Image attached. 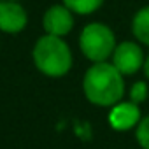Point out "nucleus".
Returning <instances> with one entry per match:
<instances>
[{
	"instance_id": "f257e3e1",
	"label": "nucleus",
	"mask_w": 149,
	"mask_h": 149,
	"mask_svg": "<svg viewBox=\"0 0 149 149\" xmlns=\"http://www.w3.org/2000/svg\"><path fill=\"white\" fill-rule=\"evenodd\" d=\"M83 91L88 102L98 107H112L123 100L125 76L112 65V61L93 63L83 77Z\"/></svg>"
},
{
	"instance_id": "f03ea898",
	"label": "nucleus",
	"mask_w": 149,
	"mask_h": 149,
	"mask_svg": "<svg viewBox=\"0 0 149 149\" xmlns=\"http://www.w3.org/2000/svg\"><path fill=\"white\" fill-rule=\"evenodd\" d=\"M35 67L47 77H63L72 68V51L68 44L56 35L46 33L37 40L32 51Z\"/></svg>"
},
{
	"instance_id": "7ed1b4c3",
	"label": "nucleus",
	"mask_w": 149,
	"mask_h": 149,
	"mask_svg": "<svg viewBox=\"0 0 149 149\" xmlns=\"http://www.w3.org/2000/svg\"><path fill=\"white\" fill-rule=\"evenodd\" d=\"M116 46L118 42L114 32L107 25L98 21L86 25L79 35V47L83 54L93 63L107 61L112 56Z\"/></svg>"
},
{
	"instance_id": "20e7f679",
	"label": "nucleus",
	"mask_w": 149,
	"mask_h": 149,
	"mask_svg": "<svg viewBox=\"0 0 149 149\" xmlns=\"http://www.w3.org/2000/svg\"><path fill=\"white\" fill-rule=\"evenodd\" d=\"M111 61L125 77L133 76L140 68H144V63H146V54H144L142 44L137 40L119 42L111 56Z\"/></svg>"
},
{
	"instance_id": "39448f33",
	"label": "nucleus",
	"mask_w": 149,
	"mask_h": 149,
	"mask_svg": "<svg viewBox=\"0 0 149 149\" xmlns=\"http://www.w3.org/2000/svg\"><path fill=\"white\" fill-rule=\"evenodd\" d=\"M142 119L140 105L132 100H121L111 107L109 112V125L116 132H128L139 125Z\"/></svg>"
},
{
	"instance_id": "423d86ee",
	"label": "nucleus",
	"mask_w": 149,
	"mask_h": 149,
	"mask_svg": "<svg viewBox=\"0 0 149 149\" xmlns=\"http://www.w3.org/2000/svg\"><path fill=\"white\" fill-rule=\"evenodd\" d=\"M42 25H44L46 33L56 35V37H65L74 28V13L65 4L53 6L46 11Z\"/></svg>"
},
{
	"instance_id": "0eeeda50",
	"label": "nucleus",
	"mask_w": 149,
	"mask_h": 149,
	"mask_svg": "<svg viewBox=\"0 0 149 149\" xmlns=\"http://www.w3.org/2000/svg\"><path fill=\"white\" fill-rule=\"evenodd\" d=\"M28 16L23 6L16 0H0V30L6 33H18L26 26Z\"/></svg>"
},
{
	"instance_id": "6e6552de",
	"label": "nucleus",
	"mask_w": 149,
	"mask_h": 149,
	"mask_svg": "<svg viewBox=\"0 0 149 149\" xmlns=\"http://www.w3.org/2000/svg\"><path fill=\"white\" fill-rule=\"evenodd\" d=\"M132 33L137 42L149 47V6L139 9L132 19Z\"/></svg>"
},
{
	"instance_id": "1a4fd4ad",
	"label": "nucleus",
	"mask_w": 149,
	"mask_h": 149,
	"mask_svg": "<svg viewBox=\"0 0 149 149\" xmlns=\"http://www.w3.org/2000/svg\"><path fill=\"white\" fill-rule=\"evenodd\" d=\"M74 14H91L104 6V0H61Z\"/></svg>"
},
{
	"instance_id": "9d476101",
	"label": "nucleus",
	"mask_w": 149,
	"mask_h": 149,
	"mask_svg": "<svg viewBox=\"0 0 149 149\" xmlns=\"http://www.w3.org/2000/svg\"><path fill=\"white\" fill-rule=\"evenodd\" d=\"M135 140L142 149H149V114L142 116V119L135 126Z\"/></svg>"
},
{
	"instance_id": "9b49d317",
	"label": "nucleus",
	"mask_w": 149,
	"mask_h": 149,
	"mask_svg": "<svg viewBox=\"0 0 149 149\" xmlns=\"http://www.w3.org/2000/svg\"><path fill=\"white\" fill-rule=\"evenodd\" d=\"M128 97H130V100L132 102H135V104H144L146 100H147V97H149V86H147V83L146 81H137V83H133L132 84V88H130V91H128Z\"/></svg>"
},
{
	"instance_id": "f8f14e48",
	"label": "nucleus",
	"mask_w": 149,
	"mask_h": 149,
	"mask_svg": "<svg viewBox=\"0 0 149 149\" xmlns=\"http://www.w3.org/2000/svg\"><path fill=\"white\" fill-rule=\"evenodd\" d=\"M144 74H146V79H147V83H149V54L146 56V63H144Z\"/></svg>"
}]
</instances>
